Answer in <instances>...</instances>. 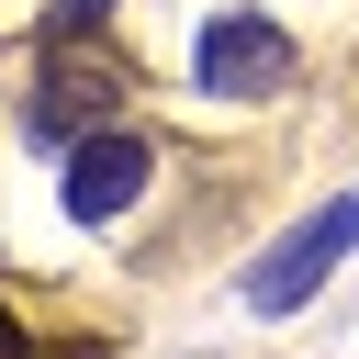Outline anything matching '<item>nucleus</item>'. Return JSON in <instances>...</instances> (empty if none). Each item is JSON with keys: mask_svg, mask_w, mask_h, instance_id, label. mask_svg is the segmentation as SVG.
<instances>
[{"mask_svg": "<svg viewBox=\"0 0 359 359\" xmlns=\"http://www.w3.org/2000/svg\"><path fill=\"white\" fill-rule=\"evenodd\" d=\"M348 247H359V202H325V213H303V224L269 247V269L247 280V303H258V314H292V303H314V292H325V269H337Z\"/></svg>", "mask_w": 359, "mask_h": 359, "instance_id": "nucleus-1", "label": "nucleus"}, {"mask_svg": "<svg viewBox=\"0 0 359 359\" xmlns=\"http://www.w3.org/2000/svg\"><path fill=\"white\" fill-rule=\"evenodd\" d=\"M191 79H202V90H224V101H269V90L292 79V45H280L258 11H224V22H202Z\"/></svg>", "mask_w": 359, "mask_h": 359, "instance_id": "nucleus-2", "label": "nucleus"}, {"mask_svg": "<svg viewBox=\"0 0 359 359\" xmlns=\"http://www.w3.org/2000/svg\"><path fill=\"white\" fill-rule=\"evenodd\" d=\"M146 180H157V146H146V135H123V123H101V135H79V146H67V213H79V224H112Z\"/></svg>", "mask_w": 359, "mask_h": 359, "instance_id": "nucleus-3", "label": "nucleus"}, {"mask_svg": "<svg viewBox=\"0 0 359 359\" xmlns=\"http://www.w3.org/2000/svg\"><path fill=\"white\" fill-rule=\"evenodd\" d=\"M112 101H123V79L112 67H45V90H34V135L45 146H79V123H112Z\"/></svg>", "mask_w": 359, "mask_h": 359, "instance_id": "nucleus-4", "label": "nucleus"}, {"mask_svg": "<svg viewBox=\"0 0 359 359\" xmlns=\"http://www.w3.org/2000/svg\"><path fill=\"white\" fill-rule=\"evenodd\" d=\"M101 11H112V0H45V34H56V45H67V34H90V22H101Z\"/></svg>", "mask_w": 359, "mask_h": 359, "instance_id": "nucleus-5", "label": "nucleus"}, {"mask_svg": "<svg viewBox=\"0 0 359 359\" xmlns=\"http://www.w3.org/2000/svg\"><path fill=\"white\" fill-rule=\"evenodd\" d=\"M0 359H34V337L11 325V303H0Z\"/></svg>", "mask_w": 359, "mask_h": 359, "instance_id": "nucleus-6", "label": "nucleus"}]
</instances>
